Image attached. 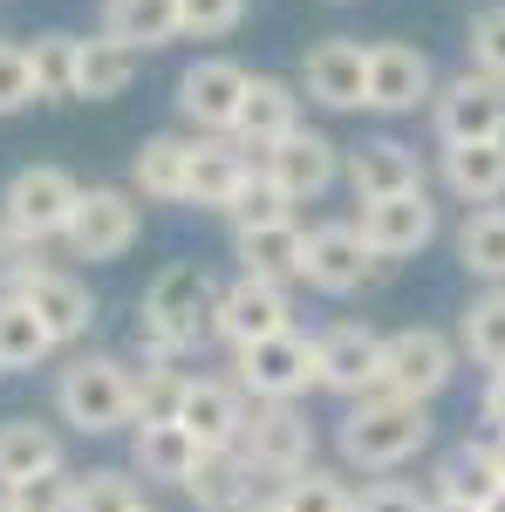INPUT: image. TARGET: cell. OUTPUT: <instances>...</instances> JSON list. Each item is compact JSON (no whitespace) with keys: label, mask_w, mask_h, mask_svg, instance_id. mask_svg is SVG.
<instances>
[{"label":"cell","mask_w":505,"mask_h":512,"mask_svg":"<svg viewBox=\"0 0 505 512\" xmlns=\"http://www.w3.org/2000/svg\"><path fill=\"white\" fill-rule=\"evenodd\" d=\"M226 219H233V233H246V226H280V219H294V198H287L267 171L253 164V171H246V185L233 192V205H226Z\"/></svg>","instance_id":"obj_38"},{"label":"cell","mask_w":505,"mask_h":512,"mask_svg":"<svg viewBox=\"0 0 505 512\" xmlns=\"http://www.w3.org/2000/svg\"><path fill=\"white\" fill-rule=\"evenodd\" d=\"M287 328H294V294H287L280 280L239 274L233 287H219V321H212V335H219L226 349H253V342L287 335Z\"/></svg>","instance_id":"obj_12"},{"label":"cell","mask_w":505,"mask_h":512,"mask_svg":"<svg viewBox=\"0 0 505 512\" xmlns=\"http://www.w3.org/2000/svg\"><path fill=\"white\" fill-rule=\"evenodd\" d=\"M355 512H430V499L417 485H396V478H376L369 492H355Z\"/></svg>","instance_id":"obj_45"},{"label":"cell","mask_w":505,"mask_h":512,"mask_svg":"<svg viewBox=\"0 0 505 512\" xmlns=\"http://www.w3.org/2000/svg\"><path fill=\"white\" fill-rule=\"evenodd\" d=\"M137 69H144L137 48H123L110 35H89L82 41V62H76V103H117L123 89L137 82Z\"/></svg>","instance_id":"obj_29"},{"label":"cell","mask_w":505,"mask_h":512,"mask_svg":"<svg viewBox=\"0 0 505 512\" xmlns=\"http://www.w3.org/2000/svg\"><path fill=\"white\" fill-rule=\"evenodd\" d=\"M301 253H308V233L294 219L233 233V260H239V274H253V280H280V287L301 280Z\"/></svg>","instance_id":"obj_24"},{"label":"cell","mask_w":505,"mask_h":512,"mask_svg":"<svg viewBox=\"0 0 505 512\" xmlns=\"http://www.w3.org/2000/svg\"><path fill=\"white\" fill-rule=\"evenodd\" d=\"M342 178H349L355 205L396 198V192H424V164H417L410 144H396V137H369V144L342 151Z\"/></svg>","instance_id":"obj_19"},{"label":"cell","mask_w":505,"mask_h":512,"mask_svg":"<svg viewBox=\"0 0 505 512\" xmlns=\"http://www.w3.org/2000/svg\"><path fill=\"white\" fill-rule=\"evenodd\" d=\"M287 130H301V89L280 76H253L246 82V103H239V123H233V144L267 158Z\"/></svg>","instance_id":"obj_21"},{"label":"cell","mask_w":505,"mask_h":512,"mask_svg":"<svg viewBox=\"0 0 505 512\" xmlns=\"http://www.w3.org/2000/svg\"><path fill=\"white\" fill-rule=\"evenodd\" d=\"M430 403H410V396H355L349 417H342V465L349 472H396V465H410L417 451L430 444Z\"/></svg>","instance_id":"obj_2"},{"label":"cell","mask_w":505,"mask_h":512,"mask_svg":"<svg viewBox=\"0 0 505 512\" xmlns=\"http://www.w3.org/2000/svg\"><path fill=\"white\" fill-rule=\"evenodd\" d=\"M376 376H383V335L369 321H335L314 335V383L335 396H376Z\"/></svg>","instance_id":"obj_11"},{"label":"cell","mask_w":505,"mask_h":512,"mask_svg":"<svg viewBox=\"0 0 505 512\" xmlns=\"http://www.w3.org/2000/svg\"><path fill=\"white\" fill-rule=\"evenodd\" d=\"M499 478H505V437H499Z\"/></svg>","instance_id":"obj_50"},{"label":"cell","mask_w":505,"mask_h":512,"mask_svg":"<svg viewBox=\"0 0 505 512\" xmlns=\"http://www.w3.org/2000/svg\"><path fill=\"white\" fill-rule=\"evenodd\" d=\"M246 512H280V499H253V506H246Z\"/></svg>","instance_id":"obj_48"},{"label":"cell","mask_w":505,"mask_h":512,"mask_svg":"<svg viewBox=\"0 0 505 512\" xmlns=\"http://www.w3.org/2000/svg\"><path fill=\"white\" fill-rule=\"evenodd\" d=\"M260 171H267L294 205H308V198H321L342 178V144H335L328 130H308V123H301V130H287L267 158H260Z\"/></svg>","instance_id":"obj_15"},{"label":"cell","mask_w":505,"mask_h":512,"mask_svg":"<svg viewBox=\"0 0 505 512\" xmlns=\"http://www.w3.org/2000/svg\"><path fill=\"white\" fill-rule=\"evenodd\" d=\"M76 62H82V35H48L28 41V69H35V103H76Z\"/></svg>","instance_id":"obj_33"},{"label":"cell","mask_w":505,"mask_h":512,"mask_svg":"<svg viewBox=\"0 0 505 512\" xmlns=\"http://www.w3.org/2000/svg\"><path fill=\"white\" fill-rule=\"evenodd\" d=\"M185 369L178 362H151V369H137V383H130V396H137V424H178V403H185ZM130 424V431H137Z\"/></svg>","instance_id":"obj_36"},{"label":"cell","mask_w":505,"mask_h":512,"mask_svg":"<svg viewBox=\"0 0 505 512\" xmlns=\"http://www.w3.org/2000/svg\"><path fill=\"white\" fill-rule=\"evenodd\" d=\"M485 512H505V492H499V499H485Z\"/></svg>","instance_id":"obj_49"},{"label":"cell","mask_w":505,"mask_h":512,"mask_svg":"<svg viewBox=\"0 0 505 512\" xmlns=\"http://www.w3.org/2000/svg\"><path fill=\"white\" fill-rule=\"evenodd\" d=\"M246 396L226 376H192L185 383V403H178V424L198 437V451H233L239 431H246Z\"/></svg>","instance_id":"obj_20"},{"label":"cell","mask_w":505,"mask_h":512,"mask_svg":"<svg viewBox=\"0 0 505 512\" xmlns=\"http://www.w3.org/2000/svg\"><path fill=\"white\" fill-rule=\"evenodd\" d=\"M458 355H471L478 369H505V287L471 294V308L458 315Z\"/></svg>","instance_id":"obj_35"},{"label":"cell","mask_w":505,"mask_h":512,"mask_svg":"<svg viewBox=\"0 0 505 512\" xmlns=\"http://www.w3.org/2000/svg\"><path fill=\"white\" fill-rule=\"evenodd\" d=\"M430 512H485V506H471V499H430Z\"/></svg>","instance_id":"obj_47"},{"label":"cell","mask_w":505,"mask_h":512,"mask_svg":"<svg viewBox=\"0 0 505 512\" xmlns=\"http://www.w3.org/2000/svg\"><path fill=\"white\" fill-rule=\"evenodd\" d=\"M355 233H362V246L376 260H410V253H424L430 239H437V205H430V192L369 198L355 212Z\"/></svg>","instance_id":"obj_14"},{"label":"cell","mask_w":505,"mask_h":512,"mask_svg":"<svg viewBox=\"0 0 505 512\" xmlns=\"http://www.w3.org/2000/svg\"><path fill=\"white\" fill-rule=\"evenodd\" d=\"M55 355V335L35 321V308L21 294H0V376H21V369H41Z\"/></svg>","instance_id":"obj_32"},{"label":"cell","mask_w":505,"mask_h":512,"mask_svg":"<svg viewBox=\"0 0 505 512\" xmlns=\"http://www.w3.org/2000/svg\"><path fill=\"white\" fill-rule=\"evenodd\" d=\"M130 458H137V472L157 478V485H185L198 465V437L185 424H137L130 431Z\"/></svg>","instance_id":"obj_30"},{"label":"cell","mask_w":505,"mask_h":512,"mask_svg":"<svg viewBox=\"0 0 505 512\" xmlns=\"http://www.w3.org/2000/svg\"><path fill=\"white\" fill-rule=\"evenodd\" d=\"M76 205H82V185L62 171V164H21V171L7 178V192H0V219H7L21 239L41 246V239L69 233Z\"/></svg>","instance_id":"obj_8"},{"label":"cell","mask_w":505,"mask_h":512,"mask_svg":"<svg viewBox=\"0 0 505 512\" xmlns=\"http://www.w3.org/2000/svg\"><path fill=\"white\" fill-rule=\"evenodd\" d=\"M376 274V253L362 246L355 219H328V226H308V253H301V280L314 294H355L362 280Z\"/></svg>","instance_id":"obj_17"},{"label":"cell","mask_w":505,"mask_h":512,"mask_svg":"<svg viewBox=\"0 0 505 512\" xmlns=\"http://www.w3.org/2000/svg\"><path fill=\"white\" fill-rule=\"evenodd\" d=\"M14 294L35 308V321L55 335V349H69V342H82V335L96 328V294H89L76 274H62V267H35Z\"/></svg>","instance_id":"obj_18"},{"label":"cell","mask_w":505,"mask_h":512,"mask_svg":"<svg viewBox=\"0 0 505 512\" xmlns=\"http://www.w3.org/2000/svg\"><path fill=\"white\" fill-rule=\"evenodd\" d=\"M246 21V0H178V35L192 41H219Z\"/></svg>","instance_id":"obj_41"},{"label":"cell","mask_w":505,"mask_h":512,"mask_svg":"<svg viewBox=\"0 0 505 512\" xmlns=\"http://www.w3.org/2000/svg\"><path fill=\"white\" fill-rule=\"evenodd\" d=\"M0 499H7V512H69L76 506V472H69V465H62V472H41V478H28V485H7Z\"/></svg>","instance_id":"obj_40"},{"label":"cell","mask_w":505,"mask_h":512,"mask_svg":"<svg viewBox=\"0 0 505 512\" xmlns=\"http://www.w3.org/2000/svg\"><path fill=\"white\" fill-rule=\"evenodd\" d=\"M280 512H355V492L342 472H321V465H308L301 478H287L280 492Z\"/></svg>","instance_id":"obj_37"},{"label":"cell","mask_w":505,"mask_h":512,"mask_svg":"<svg viewBox=\"0 0 505 512\" xmlns=\"http://www.w3.org/2000/svg\"><path fill=\"white\" fill-rule=\"evenodd\" d=\"M35 267H41V246H35V239H21L7 219H0V294H14Z\"/></svg>","instance_id":"obj_44"},{"label":"cell","mask_w":505,"mask_h":512,"mask_svg":"<svg viewBox=\"0 0 505 512\" xmlns=\"http://www.w3.org/2000/svg\"><path fill=\"white\" fill-rule=\"evenodd\" d=\"M478 410H485L492 437H505V369H492V383H485V396H478Z\"/></svg>","instance_id":"obj_46"},{"label":"cell","mask_w":505,"mask_h":512,"mask_svg":"<svg viewBox=\"0 0 505 512\" xmlns=\"http://www.w3.org/2000/svg\"><path fill=\"white\" fill-rule=\"evenodd\" d=\"M246 151L233 137H192V178H185V205H205V212H226L233 192L246 185Z\"/></svg>","instance_id":"obj_23"},{"label":"cell","mask_w":505,"mask_h":512,"mask_svg":"<svg viewBox=\"0 0 505 512\" xmlns=\"http://www.w3.org/2000/svg\"><path fill=\"white\" fill-rule=\"evenodd\" d=\"M103 35L151 55L178 35V0H103Z\"/></svg>","instance_id":"obj_31"},{"label":"cell","mask_w":505,"mask_h":512,"mask_svg":"<svg viewBox=\"0 0 505 512\" xmlns=\"http://www.w3.org/2000/svg\"><path fill=\"white\" fill-rule=\"evenodd\" d=\"M137 369L123 355H76L62 376H55V417L76 437H117L137 424Z\"/></svg>","instance_id":"obj_3"},{"label":"cell","mask_w":505,"mask_h":512,"mask_svg":"<svg viewBox=\"0 0 505 512\" xmlns=\"http://www.w3.org/2000/svg\"><path fill=\"white\" fill-rule=\"evenodd\" d=\"M198 512H246L253 506V465L239 451H198L192 478L178 485Z\"/></svg>","instance_id":"obj_25"},{"label":"cell","mask_w":505,"mask_h":512,"mask_svg":"<svg viewBox=\"0 0 505 512\" xmlns=\"http://www.w3.org/2000/svg\"><path fill=\"white\" fill-rule=\"evenodd\" d=\"M69 512H144V485L130 472H76V506Z\"/></svg>","instance_id":"obj_39"},{"label":"cell","mask_w":505,"mask_h":512,"mask_svg":"<svg viewBox=\"0 0 505 512\" xmlns=\"http://www.w3.org/2000/svg\"><path fill=\"white\" fill-rule=\"evenodd\" d=\"M212 321H219V280L205 274L198 260H171V267H157L151 287H144L130 342H137L144 369H151V362H178V355L219 342Z\"/></svg>","instance_id":"obj_1"},{"label":"cell","mask_w":505,"mask_h":512,"mask_svg":"<svg viewBox=\"0 0 505 512\" xmlns=\"http://www.w3.org/2000/svg\"><path fill=\"white\" fill-rule=\"evenodd\" d=\"M185 178H192V137L178 130H157L137 144L130 158V192L151 198V205H185Z\"/></svg>","instance_id":"obj_22"},{"label":"cell","mask_w":505,"mask_h":512,"mask_svg":"<svg viewBox=\"0 0 505 512\" xmlns=\"http://www.w3.org/2000/svg\"><path fill=\"white\" fill-rule=\"evenodd\" d=\"M41 472H62V437L48 431L41 417H7L0 424V492L28 485Z\"/></svg>","instance_id":"obj_27"},{"label":"cell","mask_w":505,"mask_h":512,"mask_svg":"<svg viewBox=\"0 0 505 512\" xmlns=\"http://www.w3.org/2000/svg\"><path fill=\"white\" fill-rule=\"evenodd\" d=\"M505 478H499V437H465L444 465H437V492L430 499H471V506H485V499H499Z\"/></svg>","instance_id":"obj_26"},{"label":"cell","mask_w":505,"mask_h":512,"mask_svg":"<svg viewBox=\"0 0 505 512\" xmlns=\"http://www.w3.org/2000/svg\"><path fill=\"white\" fill-rule=\"evenodd\" d=\"M458 267L485 287H505V205H478L458 226Z\"/></svg>","instance_id":"obj_34"},{"label":"cell","mask_w":505,"mask_h":512,"mask_svg":"<svg viewBox=\"0 0 505 512\" xmlns=\"http://www.w3.org/2000/svg\"><path fill=\"white\" fill-rule=\"evenodd\" d=\"M233 383L246 403H301L314 383V335L287 328V335H267L253 349H233Z\"/></svg>","instance_id":"obj_5"},{"label":"cell","mask_w":505,"mask_h":512,"mask_svg":"<svg viewBox=\"0 0 505 512\" xmlns=\"http://www.w3.org/2000/svg\"><path fill=\"white\" fill-rule=\"evenodd\" d=\"M137 239H144V205H137L130 185H82V205H76V219H69V233H62V246L76 260L110 267Z\"/></svg>","instance_id":"obj_6"},{"label":"cell","mask_w":505,"mask_h":512,"mask_svg":"<svg viewBox=\"0 0 505 512\" xmlns=\"http://www.w3.org/2000/svg\"><path fill=\"white\" fill-rule=\"evenodd\" d=\"M239 458L253 465V478H301L314 465V424L301 403H253L246 410V431L233 444Z\"/></svg>","instance_id":"obj_7"},{"label":"cell","mask_w":505,"mask_h":512,"mask_svg":"<svg viewBox=\"0 0 505 512\" xmlns=\"http://www.w3.org/2000/svg\"><path fill=\"white\" fill-rule=\"evenodd\" d=\"M471 69L505 82V0L485 7V14H471Z\"/></svg>","instance_id":"obj_42"},{"label":"cell","mask_w":505,"mask_h":512,"mask_svg":"<svg viewBox=\"0 0 505 512\" xmlns=\"http://www.w3.org/2000/svg\"><path fill=\"white\" fill-rule=\"evenodd\" d=\"M35 103V69H28V41H0V117H21Z\"/></svg>","instance_id":"obj_43"},{"label":"cell","mask_w":505,"mask_h":512,"mask_svg":"<svg viewBox=\"0 0 505 512\" xmlns=\"http://www.w3.org/2000/svg\"><path fill=\"white\" fill-rule=\"evenodd\" d=\"M451 376H458V335H444V328H396L383 335V376H376V390L383 396H410V403H430V396L451 390Z\"/></svg>","instance_id":"obj_4"},{"label":"cell","mask_w":505,"mask_h":512,"mask_svg":"<svg viewBox=\"0 0 505 512\" xmlns=\"http://www.w3.org/2000/svg\"><path fill=\"white\" fill-rule=\"evenodd\" d=\"M301 96L321 110H362L369 96V48L355 35H328L301 55Z\"/></svg>","instance_id":"obj_16"},{"label":"cell","mask_w":505,"mask_h":512,"mask_svg":"<svg viewBox=\"0 0 505 512\" xmlns=\"http://www.w3.org/2000/svg\"><path fill=\"white\" fill-rule=\"evenodd\" d=\"M444 185L465 198V205H499L505 198V137L499 144H444Z\"/></svg>","instance_id":"obj_28"},{"label":"cell","mask_w":505,"mask_h":512,"mask_svg":"<svg viewBox=\"0 0 505 512\" xmlns=\"http://www.w3.org/2000/svg\"><path fill=\"white\" fill-rule=\"evenodd\" d=\"M430 96H437V76H430V55L417 41H369V96H362V110L410 117Z\"/></svg>","instance_id":"obj_13"},{"label":"cell","mask_w":505,"mask_h":512,"mask_svg":"<svg viewBox=\"0 0 505 512\" xmlns=\"http://www.w3.org/2000/svg\"><path fill=\"white\" fill-rule=\"evenodd\" d=\"M0 512H7V499H0Z\"/></svg>","instance_id":"obj_51"},{"label":"cell","mask_w":505,"mask_h":512,"mask_svg":"<svg viewBox=\"0 0 505 512\" xmlns=\"http://www.w3.org/2000/svg\"><path fill=\"white\" fill-rule=\"evenodd\" d=\"M246 69L233 55H198L192 69L178 76V117L192 123L198 137H233L239 103H246Z\"/></svg>","instance_id":"obj_10"},{"label":"cell","mask_w":505,"mask_h":512,"mask_svg":"<svg viewBox=\"0 0 505 512\" xmlns=\"http://www.w3.org/2000/svg\"><path fill=\"white\" fill-rule=\"evenodd\" d=\"M430 123H437V144H499L505 137V82L478 76V69L437 82Z\"/></svg>","instance_id":"obj_9"},{"label":"cell","mask_w":505,"mask_h":512,"mask_svg":"<svg viewBox=\"0 0 505 512\" xmlns=\"http://www.w3.org/2000/svg\"><path fill=\"white\" fill-rule=\"evenodd\" d=\"M144 512H151V506H144Z\"/></svg>","instance_id":"obj_52"}]
</instances>
